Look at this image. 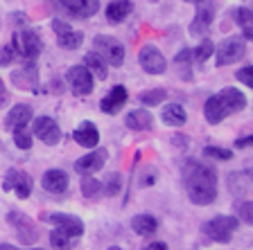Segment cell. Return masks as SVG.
<instances>
[{
    "label": "cell",
    "instance_id": "1",
    "mask_svg": "<svg viewBox=\"0 0 253 250\" xmlns=\"http://www.w3.org/2000/svg\"><path fill=\"white\" fill-rule=\"evenodd\" d=\"M183 180L188 196L195 205H211L217 198V169L211 162L185 160L183 162Z\"/></svg>",
    "mask_w": 253,
    "mask_h": 250
},
{
    "label": "cell",
    "instance_id": "2",
    "mask_svg": "<svg viewBox=\"0 0 253 250\" xmlns=\"http://www.w3.org/2000/svg\"><path fill=\"white\" fill-rule=\"evenodd\" d=\"M242 108H247V97L242 90L237 88H224L217 95L206 99L204 104V117L208 124H219L221 120H226L228 115L240 113Z\"/></svg>",
    "mask_w": 253,
    "mask_h": 250
},
{
    "label": "cell",
    "instance_id": "3",
    "mask_svg": "<svg viewBox=\"0 0 253 250\" xmlns=\"http://www.w3.org/2000/svg\"><path fill=\"white\" fill-rule=\"evenodd\" d=\"M11 47H14L16 57L25 59V61H34V59H39V54L43 52V41H41V36H39V32L18 30V32H14Z\"/></svg>",
    "mask_w": 253,
    "mask_h": 250
},
{
    "label": "cell",
    "instance_id": "4",
    "mask_svg": "<svg viewBox=\"0 0 253 250\" xmlns=\"http://www.w3.org/2000/svg\"><path fill=\"white\" fill-rule=\"evenodd\" d=\"M240 225V219L237 216H228V214H219L215 219L206 221L204 223V235L211 241H217V244H228L233 239V232Z\"/></svg>",
    "mask_w": 253,
    "mask_h": 250
},
{
    "label": "cell",
    "instance_id": "5",
    "mask_svg": "<svg viewBox=\"0 0 253 250\" xmlns=\"http://www.w3.org/2000/svg\"><path fill=\"white\" fill-rule=\"evenodd\" d=\"M93 47H95V54L100 59H104L106 66H113V68H120L125 63V45L120 41H116L113 36H95L93 41Z\"/></svg>",
    "mask_w": 253,
    "mask_h": 250
},
{
    "label": "cell",
    "instance_id": "6",
    "mask_svg": "<svg viewBox=\"0 0 253 250\" xmlns=\"http://www.w3.org/2000/svg\"><path fill=\"white\" fill-rule=\"evenodd\" d=\"M244 54H247V45H244L242 38H226V41H221L219 45L215 47V52H212V57H215V63L219 66V68H224V66H231V63H237L242 61Z\"/></svg>",
    "mask_w": 253,
    "mask_h": 250
},
{
    "label": "cell",
    "instance_id": "7",
    "mask_svg": "<svg viewBox=\"0 0 253 250\" xmlns=\"http://www.w3.org/2000/svg\"><path fill=\"white\" fill-rule=\"evenodd\" d=\"M138 63H140V68L147 74H163L165 68H168V61H165L163 52H161L156 45H152V43L140 47V52H138Z\"/></svg>",
    "mask_w": 253,
    "mask_h": 250
},
{
    "label": "cell",
    "instance_id": "8",
    "mask_svg": "<svg viewBox=\"0 0 253 250\" xmlns=\"http://www.w3.org/2000/svg\"><path fill=\"white\" fill-rule=\"evenodd\" d=\"M7 221H9V225L16 230V235H18V239L23 241V244L32 246L39 241V232H37V225L32 223L30 219H27L23 212H18V210H11L9 214H7Z\"/></svg>",
    "mask_w": 253,
    "mask_h": 250
},
{
    "label": "cell",
    "instance_id": "9",
    "mask_svg": "<svg viewBox=\"0 0 253 250\" xmlns=\"http://www.w3.org/2000/svg\"><path fill=\"white\" fill-rule=\"evenodd\" d=\"M52 30H54V34H57L59 47H63V50H77V47H82V43H84V34L73 30V25H68V23L61 21V18H54L52 21Z\"/></svg>",
    "mask_w": 253,
    "mask_h": 250
},
{
    "label": "cell",
    "instance_id": "10",
    "mask_svg": "<svg viewBox=\"0 0 253 250\" xmlns=\"http://www.w3.org/2000/svg\"><path fill=\"white\" fill-rule=\"evenodd\" d=\"M32 131H34V136H37L43 144L54 146V144H59V142H61V129H59L57 122H54L52 117H47V115L37 117V120H34V124H32Z\"/></svg>",
    "mask_w": 253,
    "mask_h": 250
},
{
    "label": "cell",
    "instance_id": "11",
    "mask_svg": "<svg viewBox=\"0 0 253 250\" xmlns=\"http://www.w3.org/2000/svg\"><path fill=\"white\" fill-rule=\"evenodd\" d=\"M2 187L7 192H16L18 198H30L32 194V187H34V182H32V176L23 169H9L5 176V185Z\"/></svg>",
    "mask_w": 253,
    "mask_h": 250
},
{
    "label": "cell",
    "instance_id": "12",
    "mask_svg": "<svg viewBox=\"0 0 253 250\" xmlns=\"http://www.w3.org/2000/svg\"><path fill=\"white\" fill-rule=\"evenodd\" d=\"M66 81L70 83V88H73L75 95H90L93 93L95 77L86 70V66H73L66 72Z\"/></svg>",
    "mask_w": 253,
    "mask_h": 250
},
{
    "label": "cell",
    "instance_id": "13",
    "mask_svg": "<svg viewBox=\"0 0 253 250\" xmlns=\"http://www.w3.org/2000/svg\"><path fill=\"white\" fill-rule=\"evenodd\" d=\"M57 2L73 18H90L100 11V0H57Z\"/></svg>",
    "mask_w": 253,
    "mask_h": 250
},
{
    "label": "cell",
    "instance_id": "14",
    "mask_svg": "<svg viewBox=\"0 0 253 250\" xmlns=\"http://www.w3.org/2000/svg\"><path fill=\"white\" fill-rule=\"evenodd\" d=\"M106 160H109V151H106V149H93L90 153L82 156L75 162V172L82 174V176H90V174L100 172Z\"/></svg>",
    "mask_w": 253,
    "mask_h": 250
},
{
    "label": "cell",
    "instance_id": "15",
    "mask_svg": "<svg viewBox=\"0 0 253 250\" xmlns=\"http://www.w3.org/2000/svg\"><path fill=\"white\" fill-rule=\"evenodd\" d=\"M45 221H50V223H54L61 232H66V235L75 237V239H79V237L84 235V223H82V219L79 216H73V214H47V216H43Z\"/></svg>",
    "mask_w": 253,
    "mask_h": 250
},
{
    "label": "cell",
    "instance_id": "16",
    "mask_svg": "<svg viewBox=\"0 0 253 250\" xmlns=\"http://www.w3.org/2000/svg\"><path fill=\"white\" fill-rule=\"evenodd\" d=\"M212 16H215V7H212V2H208V0L199 2V9H197L195 21L190 23V34H192V36H206L208 30H211V25H212Z\"/></svg>",
    "mask_w": 253,
    "mask_h": 250
},
{
    "label": "cell",
    "instance_id": "17",
    "mask_svg": "<svg viewBox=\"0 0 253 250\" xmlns=\"http://www.w3.org/2000/svg\"><path fill=\"white\" fill-rule=\"evenodd\" d=\"M11 83L21 90H37L39 88V70L32 61H27L21 70L11 72Z\"/></svg>",
    "mask_w": 253,
    "mask_h": 250
},
{
    "label": "cell",
    "instance_id": "18",
    "mask_svg": "<svg viewBox=\"0 0 253 250\" xmlns=\"http://www.w3.org/2000/svg\"><path fill=\"white\" fill-rule=\"evenodd\" d=\"M126 99H129V93H126L125 86H120V83H118V86H113V88L109 90V95H106V97L100 102L102 113L116 115L118 110H120L122 106L126 104Z\"/></svg>",
    "mask_w": 253,
    "mask_h": 250
},
{
    "label": "cell",
    "instance_id": "19",
    "mask_svg": "<svg viewBox=\"0 0 253 250\" xmlns=\"http://www.w3.org/2000/svg\"><path fill=\"white\" fill-rule=\"evenodd\" d=\"M41 185L50 194H63L68 189V174L63 169H47L41 178Z\"/></svg>",
    "mask_w": 253,
    "mask_h": 250
},
{
    "label": "cell",
    "instance_id": "20",
    "mask_svg": "<svg viewBox=\"0 0 253 250\" xmlns=\"http://www.w3.org/2000/svg\"><path fill=\"white\" fill-rule=\"evenodd\" d=\"M32 117H34L32 106L16 104L14 108H9V113H7V117H5V129L7 131H14V129H21V126H27Z\"/></svg>",
    "mask_w": 253,
    "mask_h": 250
},
{
    "label": "cell",
    "instance_id": "21",
    "mask_svg": "<svg viewBox=\"0 0 253 250\" xmlns=\"http://www.w3.org/2000/svg\"><path fill=\"white\" fill-rule=\"evenodd\" d=\"M73 138L77 144L86 146V149H95V146L100 144V131H97V126L93 122H82L79 129H75Z\"/></svg>",
    "mask_w": 253,
    "mask_h": 250
},
{
    "label": "cell",
    "instance_id": "22",
    "mask_svg": "<svg viewBox=\"0 0 253 250\" xmlns=\"http://www.w3.org/2000/svg\"><path fill=\"white\" fill-rule=\"evenodd\" d=\"M125 124L131 131H149L152 124H154V117L147 108H136V110H131V113L126 115Z\"/></svg>",
    "mask_w": 253,
    "mask_h": 250
},
{
    "label": "cell",
    "instance_id": "23",
    "mask_svg": "<svg viewBox=\"0 0 253 250\" xmlns=\"http://www.w3.org/2000/svg\"><path fill=\"white\" fill-rule=\"evenodd\" d=\"M131 11H133L131 0H111L109 7H106V18L111 23H122Z\"/></svg>",
    "mask_w": 253,
    "mask_h": 250
},
{
    "label": "cell",
    "instance_id": "24",
    "mask_svg": "<svg viewBox=\"0 0 253 250\" xmlns=\"http://www.w3.org/2000/svg\"><path fill=\"white\" fill-rule=\"evenodd\" d=\"M131 228H133V232H136V235L149 237V235H154V232L158 230V221L154 219L152 214H136V216H133V221H131Z\"/></svg>",
    "mask_w": 253,
    "mask_h": 250
},
{
    "label": "cell",
    "instance_id": "25",
    "mask_svg": "<svg viewBox=\"0 0 253 250\" xmlns=\"http://www.w3.org/2000/svg\"><path fill=\"white\" fill-rule=\"evenodd\" d=\"M233 18H235L237 27L242 30V34L249 38V41H253V9H249V7H237V9H233Z\"/></svg>",
    "mask_w": 253,
    "mask_h": 250
},
{
    "label": "cell",
    "instance_id": "26",
    "mask_svg": "<svg viewBox=\"0 0 253 250\" xmlns=\"http://www.w3.org/2000/svg\"><path fill=\"white\" fill-rule=\"evenodd\" d=\"M161 120L169 126H183L188 115H185V108L181 104H168L161 110Z\"/></svg>",
    "mask_w": 253,
    "mask_h": 250
},
{
    "label": "cell",
    "instance_id": "27",
    "mask_svg": "<svg viewBox=\"0 0 253 250\" xmlns=\"http://www.w3.org/2000/svg\"><path fill=\"white\" fill-rule=\"evenodd\" d=\"M84 66H86V70H88L93 77H97V79H106V77H109V68H106L104 59H100L95 52L86 54V57H84Z\"/></svg>",
    "mask_w": 253,
    "mask_h": 250
},
{
    "label": "cell",
    "instance_id": "28",
    "mask_svg": "<svg viewBox=\"0 0 253 250\" xmlns=\"http://www.w3.org/2000/svg\"><path fill=\"white\" fill-rule=\"evenodd\" d=\"M190 61H192V50H188V47H183V50L174 57V63H176V68H179V77H183L185 81H192Z\"/></svg>",
    "mask_w": 253,
    "mask_h": 250
},
{
    "label": "cell",
    "instance_id": "29",
    "mask_svg": "<svg viewBox=\"0 0 253 250\" xmlns=\"http://www.w3.org/2000/svg\"><path fill=\"white\" fill-rule=\"evenodd\" d=\"M77 241L79 239L61 232L59 228H54L52 232H50V244H52V248H57V250H73L75 246H77Z\"/></svg>",
    "mask_w": 253,
    "mask_h": 250
},
{
    "label": "cell",
    "instance_id": "30",
    "mask_svg": "<svg viewBox=\"0 0 253 250\" xmlns=\"http://www.w3.org/2000/svg\"><path fill=\"white\" fill-rule=\"evenodd\" d=\"M82 194L88 201H97L102 196V182L93 176H84L82 178Z\"/></svg>",
    "mask_w": 253,
    "mask_h": 250
},
{
    "label": "cell",
    "instance_id": "31",
    "mask_svg": "<svg viewBox=\"0 0 253 250\" xmlns=\"http://www.w3.org/2000/svg\"><path fill=\"white\" fill-rule=\"evenodd\" d=\"M212 52H215V43H212L211 38H201V43L192 50V61L204 63V61H208V59L212 57Z\"/></svg>",
    "mask_w": 253,
    "mask_h": 250
},
{
    "label": "cell",
    "instance_id": "32",
    "mask_svg": "<svg viewBox=\"0 0 253 250\" xmlns=\"http://www.w3.org/2000/svg\"><path fill=\"white\" fill-rule=\"evenodd\" d=\"M140 104L145 106H158L163 104L165 99H168V90L165 88H152V90H145V93H140Z\"/></svg>",
    "mask_w": 253,
    "mask_h": 250
},
{
    "label": "cell",
    "instance_id": "33",
    "mask_svg": "<svg viewBox=\"0 0 253 250\" xmlns=\"http://www.w3.org/2000/svg\"><path fill=\"white\" fill-rule=\"evenodd\" d=\"M122 189V176L118 172L109 174V176L104 178V185H102V192L106 194V196H116V194H120Z\"/></svg>",
    "mask_w": 253,
    "mask_h": 250
},
{
    "label": "cell",
    "instance_id": "34",
    "mask_svg": "<svg viewBox=\"0 0 253 250\" xmlns=\"http://www.w3.org/2000/svg\"><path fill=\"white\" fill-rule=\"evenodd\" d=\"M11 133H14V142H16V146H18V149H30V146H32V136H30V131H27V126L14 129Z\"/></svg>",
    "mask_w": 253,
    "mask_h": 250
},
{
    "label": "cell",
    "instance_id": "35",
    "mask_svg": "<svg viewBox=\"0 0 253 250\" xmlns=\"http://www.w3.org/2000/svg\"><path fill=\"white\" fill-rule=\"evenodd\" d=\"M204 158H211V160H231L233 151L231 149H219V146H206Z\"/></svg>",
    "mask_w": 253,
    "mask_h": 250
},
{
    "label": "cell",
    "instance_id": "36",
    "mask_svg": "<svg viewBox=\"0 0 253 250\" xmlns=\"http://www.w3.org/2000/svg\"><path fill=\"white\" fill-rule=\"evenodd\" d=\"M237 219L247 225H253V201H242L237 205Z\"/></svg>",
    "mask_w": 253,
    "mask_h": 250
},
{
    "label": "cell",
    "instance_id": "37",
    "mask_svg": "<svg viewBox=\"0 0 253 250\" xmlns=\"http://www.w3.org/2000/svg\"><path fill=\"white\" fill-rule=\"evenodd\" d=\"M235 79L237 81H242L244 86H249V88H253V66H244V68H240L235 72Z\"/></svg>",
    "mask_w": 253,
    "mask_h": 250
},
{
    "label": "cell",
    "instance_id": "38",
    "mask_svg": "<svg viewBox=\"0 0 253 250\" xmlns=\"http://www.w3.org/2000/svg\"><path fill=\"white\" fill-rule=\"evenodd\" d=\"M16 59V52H14V47L11 45H5V47H0V66H11Z\"/></svg>",
    "mask_w": 253,
    "mask_h": 250
},
{
    "label": "cell",
    "instance_id": "39",
    "mask_svg": "<svg viewBox=\"0 0 253 250\" xmlns=\"http://www.w3.org/2000/svg\"><path fill=\"white\" fill-rule=\"evenodd\" d=\"M235 146H237V149H249V146H253V136H249V138H240V140H235Z\"/></svg>",
    "mask_w": 253,
    "mask_h": 250
},
{
    "label": "cell",
    "instance_id": "40",
    "mask_svg": "<svg viewBox=\"0 0 253 250\" xmlns=\"http://www.w3.org/2000/svg\"><path fill=\"white\" fill-rule=\"evenodd\" d=\"M7 99H9V95H7V88H5V81H2V77H0V108L7 104Z\"/></svg>",
    "mask_w": 253,
    "mask_h": 250
},
{
    "label": "cell",
    "instance_id": "41",
    "mask_svg": "<svg viewBox=\"0 0 253 250\" xmlns=\"http://www.w3.org/2000/svg\"><path fill=\"white\" fill-rule=\"evenodd\" d=\"M142 250H168V244H163V241H154V244L145 246Z\"/></svg>",
    "mask_w": 253,
    "mask_h": 250
},
{
    "label": "cell",
    "instance_id": "42",
    "mask_svg": "<svg viewBox=\"0 0 253 250\" xmlns=\"http://www.w3.org/2000/svg\"><path fill=\"white\" fill-rule=\"evenodd\" d=\"M0 250H25V248H18V246L11 244H0ZM30 250H43V248H30Z\"/></svg>",
    "mask_w": 253,
    "mask_h": 250
},
{
    "label": "cell",
    "instance_id": "43",
    "mask_svg": "<svg viewBox=\"0 0 253 250\" xmlns=\"http://www.w3.org/2000/svg\"><path fill=\"white\" fill-rule=\"evenodd\" d=\"M185 2H190V5H199V2H204V0H185Z\"/></svg>",
    "mask_w": 253,
    "mask_h": 250
},
{
    "label": "cell",
    "instance_id": "44",
    "mask_svg": "<svg viewBox=\"0 0 253 250\" xmlns=\"http://www.w3.org/2000/svg\"><path fill=\"white\" fill-rule=\"evenodd\" d=\"M109 250H122V248H118V246H111V248Z\"/></svg>",
    "mask_w": 253,
    "mask_h": 250
}]
</instances>
